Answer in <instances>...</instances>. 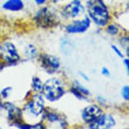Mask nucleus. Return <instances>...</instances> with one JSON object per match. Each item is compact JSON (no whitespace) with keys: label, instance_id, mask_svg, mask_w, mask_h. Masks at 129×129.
I'll return each mask as SVG.
<instances>
[{"label":"nucleus","instance_id":"nucleus-3","mask_svg":"<svg viewBox=\"0 0 129 129\" xmlns=\"http://www.w3.org/2000/svg\"><path fill=\"white\" fill-rule=\"evenodd\" d=\"M46 102L47 101L45 100L41 93L31 94V98H27L25 105L21 107L24 121L27 122L29 117L34 120V123L38 121H41V116L46 109Z\"/></svg>","mask_w":129,"mask_h":129},{"label":"nucleus","instance_id":"nucleus-14","mask_svg":"<svg viewBox=\"0 0 129 129\" xmlns=\"http://www.w3.org/2000/svg\"><path fill=\"white\" fill-rule=\"evenodd\" d=\"M39 54H40V52H39L38 47L34 44H27L22 49V56H24L26 61L37 60Z\"/></svg>","mask_w":129,"mask_h":129},{"label":"nucleus","instance_id":"nucleus-30","mask_svg":"<svg viewBox=\"0 0 129 129\" xmlns=\"http://www.w3.org/2000/svg\"><path fill=\"white\" fill-rule=\"evenodd\" d=\"M1 110H4V100L1 98V95H0V112Z\"/></svg>","mask_w":129,"mask_h":129},{"label":"nucleus","instance_id":"nucleus-31","mask_svg":"<svg viewBox=\"0 0 129 129\" xmlns=\"http://www.w3.org/2000/svg\"><path fill=\"white\" fill-rule=\"evenodd\" d=\"M124 52V55H126L127 58H129V49H126V51H123Z\"/></svg>","mask_w":129,"mask_h":129},{"label":"nucleus","instance_id":"nucleus-11","mask_svg":"<svg viewBox=\"0 0 129 129\" xmlns=\"http://www.w3.org/2000/svg\"><path fill=\"white\" fill-rule=\"evenodd\" d=\"M116 127V120L114 115L108 113H102L94 122L87 124L88 129H112Z\"/></svg>","mask_w":129,"mask_h":129},{"label":"nucleus","instance_id":"nucleus-32","mask_svg":"<svg viewBox=\"0 0 129 129\" xmlns=\"http://www.w3.org/2000/svg\"><path fill=\"white\" fill-rule=\"evenodd\" d=\"M0 38H1V25H0Z\"/></svg>","mask_w":129,"mask_h":129},{"label":"nucleus","instance_id":"nucleus-33","mask_svg":"<svg viewBox=\"0 0 129 129\" xmlns=\"http://www.w3.org/2000/svg\"><path fill=\"white\" fill-rule=\"evenodd\" d=\"M80 1H82V0H80Z\"/></svg>","mask_w":129,"mask_h":129},{"label":"nucleus","instance_id":"nucleus-27","mask_svg":"<svg viewBox=\"0 0 129 129\" xmlns=\"http://www.w3.org/2000/svg\"><path fill=\"white\" fill-rule=\"evenodd\" d=\"M33 1H34V4H35L37 6H39V7L45 6V5L48 3V0H33Z\"/></svg>","mask_w":129,"mask_h":129},{"label":"nucleus","instance_id":"nucleus-28","mask_svg":"<svg viewBox=\"0 0 129 129\" xmlns=\"http://www.w3.org/2000/svg\"><path fill=\"white\" fill-rule=\"evenodd\" d=\"M79 75H80V76H81L82 78V80H85V81H89V80H90V79H89V76L87 74H85V73H83V72H79Z\"/></svg>","mask_w":129,"mask_h":129},{"label":"nucleus","instance_id":"nucleus-7","mask_svg":"<svg viewBox=\"0 0 129 129\" xmlns=\"http://www.w3.org/2000/svg\"><path fill=\"white\" fill-rule=\"evenodd\" d=\"M41 121H44L47 127H54L59 129H66L69 127V122L63 114H60L54 109L47 107L41 116Z\"/></svg>","mask_w":129,"mask_h":129},{"label":"nucleus","instance_id":"nucleus-8","mask_svg":"<svg viewBox=\"0 0 129 129\" xmlns=\"http://www.w3.org/2000/svg\"><path fill=\"white\" fill-rule=\"evenodd\" d=\"M37 60L39 61L41 69L49 75H55L61 69V60L53 54L40 53Z\"/></svg>","mask_w":129,"mask_h":129},{"label":"nucleus","instance_id":"nucleus-19","mask_svg":"<svg viewBox=\"0 0 129 129\" xmlns=\"http://www.w3.org/2000/svg\"><path fill=\"white\" fill-rule=\"evenodd\" d=\"M72 85L74 86V87L78 89V90H80L82 94H85L86 96H88V98L90 96V92H89V89L87 88L85 85H82V83L79 81V80H74V81L72 82Z\"/></svg>","mask_w":129,"mask_h":129},{"label":"nucleus","instance_id":"nucleus-9","mask_svg":"<svg viewBox=\"0 0 129 129\" xmlns=\"http://www.w3.org/2000/svg\"><path fill=\"white\" fill-rule=\"evenodd\" d=\"M92 26V21L89 19L87 14H85L83 17L74 19V20L68 21L67 24L63 26L64 32L71 35H75V34H83L87 31H89V28Z\"/></svg>","mask_w":129,"mask_h":129},{"label":"nucleus","instance_id":"nucleus-29","mask_svg":"<svg viewBox=\"0 0 129 129\" xmlns=\"http://www.w3.org/2000/svg\"><path fill=\"white\" fill-rule=\"evenodd\" d=\"M7 66H6V63H5V62L4 61H1V60H0V73H1V72L4 71V69H5V68H6Z\"/></svg>","mask_w":129,"mask_h":129},{"label":"nucleus","instance_id":"nucleus-23","mask_svg":"<svg viewBox=\"0 0 129 129\" xmlns=\"http://www.w3.org/2000/svg\"><path fill=\"white\" fill-rule=\"evenodd\" d=\"M110 47H112L113 52H114V53H115V54L117 55L119 58L123 59V58H124V56H126V55H124V52L122 51V48H121V47H119L117 45H114V44H112V46H110Z\"/></svg>","mask_w":129,"mask_h":129},{"label":"nucleus","instance_id":"nucleus-24","mask_svg":"<svg viewBox=\"0 0 129 129\" xmlns=\"http://www.w3.org/2000/svg\"><path fill=\"white\" fill-rule=\"evenodd\" d=\"M95 100H96V102H98V105H100L101 107L107 106V100H106V98H103L102 95H96Z\"/></svg>","mask_w":129,"mask_h":129},{"label":"nucleus","instance_id":"nucleus-12","mask_svg":"<svg viewBox=\"0 0 129 129\" xmlns=\"http://www.w3.org/2000/svg\"><path fill=\"white\" fill-rule=\"evenodd\" d=\"M103 113V109L98 103H90V105L86 106L85 108L81 110V120L85 124L94 122L99 116Z\"/></svg>","mask_w":129,"mask_h":129},{"label":"nucleus","instance_id":"nucleus-22","mask_svg":"<svg viewBox=\"0 0 129 129\" xmlns=\"http://www.w3.org/2000/svg\"><path fill=\"white\" fill-rule=\"evenodd\" d=\"M121 98L123 101L129 102V85H124L121 87Z\"/></svg>","mask_w":129,"mask_h":129},{"label":"nucleus","instance_id":"nucleus-16","mask_svg":"<svg viewBox=\"0 0 129 129\" xmlns=\"http://www.w3.org/2000/svg\"><path fill=\"white\" fill-rule=\"evenodd\" d=\"M42 87H44V81L41 80L40 76H33L31 80V89L33 93H41L42 90Z\"/></svg>","mask_w":129,"mask_h":129},{"label":"nucleus","instance_id":"nucleus-1","mask_svg":"<svg viewBox=\"0 0 129 129\" xmlns=\"http://www.w3.org/2000/svg\"><path fill=\"white\" fill-rule=\"evenodd\" d=\"M86 12L92 24L105 28L112 21V13L103 0H87Z\"/></svg>","mask_w":129,"mask_h":129},{"label":"nucleus","instance_id":"nucleus-10","mask_svg":"<svg viewBox=\"0 0 129 129\" xmlns=\"http://www.w3.org/2000/svg\"><path fill=\"white\" fill-rule=\"evenodd\" d=\"M4 112H6V117L7 121L10 123V127H12L18 122L24 121V116H22V109L20 107H18L15 103L5 100L4 101Z\"/></svg>","mask_w":129,"mask_h":129},{"label":"nucleus","instance_id":"nucleus-17","mask_svg":"<svg viewBox=\"0 0 129 129\" xmlns=\"http://www.w3.org/2000/svg\"><path fill=\"white\" fill-rule=\"evenodd\" d=\"M121 32V27L116 22H109L106 26V33L110 35V37H117Z\"/></svg>","mask_w":129,"mask_h":129},{"label":"nucleus","instance_id":"nucleus-15","mask_svg":"<svg viewBox=\"0 0 129 129\" xmlns=\"http://www.w3.org/2000/svg\"><path fill=\"white\" fill-rule=\"evenodd\" d=\"M116 20H117V25L120 27H122L123 31H126L129 34V10L119 14L116 17Z\"/></svg>","mask_w":129,"mask_h":129},{"label":"nucleus","instance_id":"nucleus-5","mask_svg":"<svg viewBox=\"0 0 129 129\" xmlns=\"http://www.w3.org/2000/svg\"><path fill=\"white\" fill-rule=\"evenodd\" d=\"M33 22L37 27L40 28H52L59 24L58 14L52 10L51 7L41 6L39 10L34 13Z\"/></svg>","mask_w":129,"mask_h":129},{"label":"nucleus","instance_id":"nucleus-25","mask_svg":"<svg viewBox=\"0 0 129 129\" xmlns=\"http://www.w3.org/2000/svg\"><path fill=\"white\" fill-rule=\"evenodd\" d=\"M123 62V66L126 67V72H127V75L129 76V58H127V56H124L122 60Z\"/></svg>","mask_w":129,"mask_h":129},{"label":"nucleus","instance_id":"nucleus-21","mask_svg":"<svg viewBox=\"0 0 129 129\" xmlns=\"http://www.w3.org/2000/svg\"><path fill=\"white\" fill-rule=\"evenodd\" d=\"M12 93H13V87L12 86H7V87H4L1 90H0V95L3 98V100H8L12 95Z\"/></svg>","mask_w":129,"mask_h":129},{"label":"nucleus","instance_id":"nucleus-6","mask_svg":"<svg viewBox=\"0 0 129 129\" xmlns=\"http://www.w3.org/2000/svg\"><path fill=\"white\" fill-rule=\"evenodd\" d=\"M59 17L62 20H74L81 18L86 14V6L80 0H71L69 3L64 4L59 11Z\"/></svg>","mask_w":129,"mask_h":129},{"label":"nucleus","instance_id":"nucleus-13","mask_svg":"<svg viewBox=\"0 0 129 129\" xmlns=\"http://www.w3.org/2000/svg\"><path fill=\"white\" fill-rule=\"evenodd\" d=\"M1 7L6 12L17 13V12H22L25 10V3L24 0H6Z\"/></svg>","mask_w":129,"mask_h":129},{"label":"nucleus","instance_id":"nucleus-18","mask_svg":"<svg viewBox=\"0 0 129 129\" xmlns=\"http://www.w3.org/2000/svg\"><path fill=\"white\" fill-rule=\"evenodd\" d=\"M68 93H71L75 99H78V100H80V101H87V100H88V96H86L85 94H82V93L80 92V90H78V89L75 88L73 85L69 86V88H68Z\"/></svg>","mask_w":129,"mask_h":129},{"label":"nucleus","instance_id":"nucleus-26","mask_svg":"<svg viewBox=\"0 0 129 129\" xmlns=\"http://www.w3.org/2000/svg\"><path fill=\"white\" fill-rule=\"evenodd\" d=\"M101 74L105 76V78H109L110 76V71H109L107 67H102L101 69Z\"/></svg>","mask_w":129,"mask_h":129},{"label":"nucleus","instance_id":"nucleus-2","mask_svg":"<svg viewBox=\"0 0 129 129\" xmlns=\"http://www.w3.org/2000/svg\"><path fill=\"white\" fill-rule=\"evenodd\" d=\"M68 92V88L66 86L63 79L59 76H52L44 81V87L41 90V94L45 98V100L51 103L60 101Z\"/></svg>","mask_w":129,"mask_h":129},{"label":"nucleus","instance_id":"nucleus-4","mask_svg":"<svg viewBox=\"0 0 129 129\" xmlns=\"http://www.w3.org/2000/svg\"><path fill=\"white\" fill-rule=\"evenodd\" d=\"M0 60L7 67H14L21 61V54L13 41L0 40Z\"/></svg>","mask_w":129,"mask_h":129},{"label":"nucleus","instance_id":"nucleus-20","mask_svg":"<svg viewBox=\"0 0 129 129\" xmlns=\"http://www.w3.org/2000/svg\"><path fill=\"white\" fill-rule=\"evenodd\" d=\"M119 45L122 48V51L129 49V34H123L119 38Z\"/></svg>","mask_w":129,"mask_h":129}]
</instances>
